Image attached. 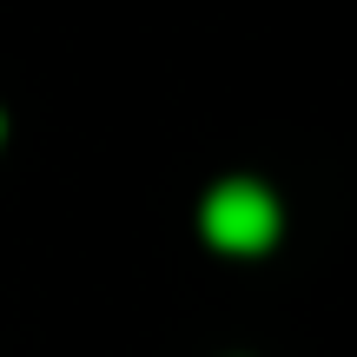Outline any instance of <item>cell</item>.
Instances as JSON below:
<instances>
[{"instance_id": "6da1fadb", "label": "cell", "mask_w": 357, "mask_h": 357, "mask_svg": "<svg viewBox=\"0 0 357 357\" xmlns=\"http://www.w3.org/2000/svg\"><path fill=\"white\" fill-rule=\"evenodd\" d=\"M205 238L218 252H265L278 238V205H271L265 185L252 178H225V185L205 199Z\"/></svg>"}]
</instances>
